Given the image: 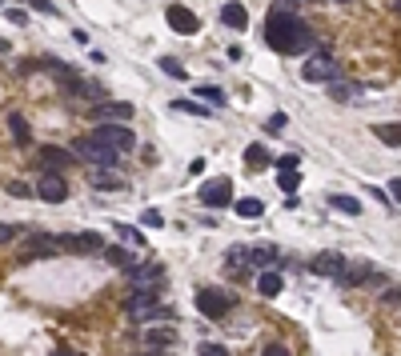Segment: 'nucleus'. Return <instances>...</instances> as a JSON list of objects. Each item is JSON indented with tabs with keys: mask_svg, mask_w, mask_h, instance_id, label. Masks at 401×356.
<instances>
[{
	"mask_svg": "<svg viewBox=\"0 0 401 356\" xmlns=\"http://www.w3.org/2000/svg\"><path fill=\"white\" fill-rule=\"evenodd\" d=\"M73 152H76V156H85L92 168H116V164H121V156H125V152H116L113 145H104L100 136H76Z\"/></svg>",
	"mask_w": 401,
	"mask_h": 356,
	"instance_id": "f257e3e1",
	"label": "nucleus"
},
{
	"mask_svg": "<svg viewBox=\"0 0 401 356\" xmlns=\"http://www.w3.org/2000/svg\"><path fill=\"white\" fill-rule=\"evenodd\" d=\"M293 20H297V16L289 13L285 4H277L273 13H269V20H265V40H269V49H273V52H289V32H293Z\"/></svg>",
	"mask_w": 401,
	"mask_h": 356,
	"instance_id": "f03ea898",
	"label": "nucleus"
},
{
	"mask_svg": "<svg viewBox=\"0 0 401 356\" xmlns=\"http://www.w3.org/2000/svg\"><path fill=\"white\" fill-rule=\"evenodd\" d=\"M92 136H100L104 145H113L116 152H133V148H137V136H133L128 121H97Z\"/></svg>",
	"mask_w": 401,
	"mask_h": 356,
	"instance_id": "7ed1b4c3",
	"label": "nucleus"
},
{
	"mask_svg": "<svg viewBox=\"0 0 401 356\" xmlns=\"http://www.w3.org/2000/svg\"><path fill=\"white\" fill-rule=\"evenodd\" d=\"M197 200L205 204V209H225V204H233V180L229 176H217V180H205L197 192Z\"/></svg>",
	"mask_w": 401,
	"mask_h": 356,
	"instance_id": "20e7f679",
	"label": "nucleus"
},
{
	"mask_svg": "<svg viewBox=\"0 0 401 356\" xmlns=\"http://www.w3.org/2000/svg\"><path fill=\"white\" fill-rule=\"evenodd\" d=\"M197 308L209 320H221L225 312H233V296H229L225 288H200V293H197Z\"/></svg>",
	"mask_w": 401,
	"mask_h": 356,
	"instance_id": "39448f33",
	"label": "nucleus"
},
{
	"mask_svg": "<svg viewBox=\"0 0 401 356\" xmlns=\"http://www.w3.org/2000/svg\"><path fill=\"white\" fill-rule=\"evenodd\" d=\"M301 76H305L309 85H333V80L341 76V68H337V61H333L329 52H321V56H309V64H305V73Z\"/></svg>",
	"mask_w": 401,
	"mask_h": 356,
	"instance_id": "423d86ee",
	"label": "nucleus"
},
{
	"mask_svg": "<svg viewBox=\"0 0 401 356\" xmlns=\"http://www.w3.org/2000/svg\"><path fill=\"white\" fill-rule=\"evenodd\" d=\"M37 197L40 200H49V204H61V200H68V180H64L56 168L49 172H40V180H37Z\"/></svg>",
	"mask_w": 401,
	"mask_h": 356,
	"instance_id": "0eeeda50",
	"label": "nucleus"
},
{
	"mask_svg": "<svg viewBox=\"0 0 401 356\" xmlns=\"http://www.w3.org/2000/svg\"><path fill=\"white\" fill-rule=\"evenodd\" d=\"M164 20H169V28H173V32H181V37H193V32L200 28L197 13H193V8H185V4H173V8L164 13Z\"/></svg>",
	"mask_w": 401,
	"mask_h": 356,
	"instance_id": "6e6552de",
	"label": "nucleus"
},
{
	"mask_svg": "<svg viewBox=\"0 0 401 356\" xmlns=\"http://www.w3.org/2000/svg\"><path fill=\"white\" fill-rule=\"evenodd\" d=\"M128 284H133V288H161L164 269L161 264H133V269H128Z\"/></svg>",
	"mask_w": 401,
	"mask_h": 356,
	"instance_id": "1a4fd4ad",
	"label": "nucleus"
},
{
	"mask_svg": "<svg viewBox=\"0 0 401 356\" xmlns=\"http://www.w3.org/2000/svg\"><path fill=\"white\" fill-rule=\"evenodd\" d=\"M56 245H61V248H68V252H104V240H100V233L56 236Z\"/></svg>",
	"mask_w": 401,
	"mask_h": 356,
	"instance_id": "9d476101",
	"label": "nucleus"
},
{
	"mask_svg": "<svg viewBox=\"0 0 401 356\" xmlns=\"http://www.w3.org/2000/svg\"><path fill=\"white\" fill-rule=\"evenodd\" d=\"M309 49H313V28L297 16V20H293V32H289V52L285 56H293V52H309Z\"/></svg>",
	"mask_w": 401,
	"mask_h": 356,
	"instance_id": "9b49d317",
	"label": "nucleus"
},
{
	"mask_svg": "<svg viewBox=\"0 0 401 356\" xmlns=\"http://www.w3.org/2000/svg\"><path fill=\"white\" fill-rule=\"evenodd\" d=\"M97 121H133V104H121V100H104L92 109Z\"/></svg>",
	"mask_w": 401,
	"mask_h": 356,
	"instance_id": "f8f14e48",
	"label": "nucleus"
},
{
	"mask_svg": "<svg viewBox=\"0 0 401 356\" xmlns=\"http://www.w3.org/2000/svg\"><path fill=\"white\" fill-rule=\"evenodd\" d=\"M221 25L233 28V32H241V28L249 25V13H245V4H241V0H229L225 8H221Z\"/></svg>",
	"mask_w": 401,
	"mask_h": 356,
	"instance_id": "ddd939ff",
	"label": "nucleus"
},
{
	"mask_svg": "<svg viewBox=\"0 0 401 356\" xmlns=\"http://www.w3.org/2000/svg\"><path fill=\"white\" fill-rule=\"evenodd\" d=\"M337 281L341 284H361V281H373V272H369V264H365V260H345V269L337 272Z\"/></svg>",
	"mask_w": 401,
	"mask_h": 356,
	"instance_id": "4468645a",
	"label": "nucleus"
},
{
	"mask_svg": "<svg viewBox=\"0 0 401 356\" xmlns=\"http://www.w3.org/2000/svg\"><path fill=\"white\" fill-rule=\"evenodd\" d=\"M40 160L49 164V168H68L76 160V152H68V148H56V145H44L40 148Z\"/></svg>",
	"mask_w": 401,
	"mask_h": 356,
	"instance_id": "2eb2a0df",
	"label": "nucleus"
},
{
	"mask_svg": "<svg viewBox=\"0 0 401 356\" xmlns=\"http://www.w3.org/2000/svg\"><path fill=\"white\" fill-rule=\"evenodd\" d=\"M309 269L317 272V276H337L341 269H345V260L337 257V252H321V257H313V264Z\"/></svg>",
	"mask_w": 401,
	"mask_h": 356,
	"instance_id": "dca6fc26",
	"label": "nucleus"
},
{
	"mask_svg": "<svg viewBox=\"0 0 401 356\" xmlns=\"http://www.w3.org/2000/svg\"><path fill=\"white\" fill-rule=\"evenodd\" d=\"M277 185H281V192H297V185H301V172H297V164H277Z\"/></svg>",
	"mask_w": 401,
	"mask_h": 356,
	"instance_id": "f3484780",
	"label": "nucleus"
},
{
	"mask_svg": "<svg viewBox=\"0 0 401 356\" xmlns=\"http://www.w3.org/2000/svg\"><path fill=\"white\" fill-rule=\"evenodd\" d=\"M281 284H285V281H281V272L265 269L261 276H257V293H261V296H277V293H281Z\"/></svg>",
	"mask_w": 401,
	"mask_h": 356,
	"instance_id": "a211bd4d",
	"label": "nucleus"
},
{
	"mask_svg": "<svg viewBox=\"0 0 401 356\" xmlns=\"http://www.w3.org/2000/svg\"><path fill=\"white\" fill-rule=\"evenodd\" d=\"M88 185L100 188V192H116V188H125L121 176H109V172H88Z\"/></svg>",
	"mask_w": 401,
	"mask_h": 356,
	"instance_id": "6ab92c4d",
	"label": "nucleus"
},
{
	"mask_svg": "<svg viewBox=\"0 0 401 356\" xmlns=\"http://www.w3.org/2000/svg\"><path fill=\"white\" fill-rule=\"evenodd\" d=\"M233 209H237V216H245V221H257V216L265 212V204L257 197H245V200H237Z\"/></svg>",
	"mask_w": 401,
	"mask_h": 356,
	"instance_id": "aec40b11",
	"label": "nucleus"
},
{
	"mask_svg": "<svg viewBox=\"0 0 401 356\" xmlns=\"http://www.w3.org/2000/svg\"><path fill=\"white\" fill-rule=\"evenodd\" d=\"M273 260H277V248H269V245L249 248V264L253 269H265V264H273Z\"/></svg>",
	"mask_w": 401,
	"mask_h": 356,
	"instance_id": "412c9836",
	"label": "nucleus"
},
{
	"mask_svg": "<svg viewBox=\"0 0 401 356\" xmlns=\"http://www.w3.org/2000/svg\"><path fill=\"white\" fill-rule=\"evenodd\" d=\"M377 136H381V145L401 148V124H377Z\"/></svg>",
	"mask_w": 401,
	"mask_h": 356,
	"instance_id": "4be33fe9",
	"label": "nucleus"
},
{
	"mask_svg": "<svg viewBox=\"0 0 401 356\" xmlns=\"http://www.w3.org/2000/svg\"><path fill=\"white\" fill-rule=\"evenodd\" d=\"M245 164H253V168H257V164H273V156H269L265 145H249L245 148Z\"/></svg>",
	"mask_w": 401,
	"mask_h": 356,
	"instance_id": "5701e85b",
	"label": "nucleus"
},
{
	"mask_svg": "<svg viewBox=\"0 0 401 356\" xmlns=\"http://www.w3.org/2000/svg\"><path fill=\"white\" fill-rule=\"evenodd\" d=\"M329 204H333V209L337 212H349V216H357V212H361V200H353V197H329Z\"/></svg>",
	"mask_w": 401,
	"mask_h": 356,
	"instance_id": "b1692460",
	"label": "nucleus"
},
{
	"mask_svg": "<svg viewBox=\"0 0 401 356\" xmlns=\"http://www.w3.org/2000/svg\"><path fill=\"white\" fill-rule=\"evenodd\" d=\"M8 128H13V136L20 140V145H28V140H32V136H28V124H25V116H20V112H13V116H8Z\"/></svg>",
	"mask_w": 401,
	"mask_h": 356,
	"instance_id": "393cba45",
	"label": "nucleus"
},
{
	"mask_svg": "<svg viewBox=\"0 0 401 356\" xmlns=\"http://www.w3.org/2000/svg\"><path fill=\"white\" fill-rule=\"evenodd\" d=\"M104 260H109V264H121V269H133V264H137L125 248H104Z\"/></svg>",
	"mask_w": 401,
	"mask_h": 356,
	"instance_id": "a878e982",
	"label": "nucleus"
},
{
	"mask_svg": "<svg viewBox=\"0 0 401 356\" xmlns=\"http://www.w3.org/2000/svg\"><path fill=\"white\" fill-rule=\"evenodd\" d=\"M149 344L152 348H169V344H176V336L169 329H149Z\"/></svg>",
	"mask_w": 401,
	"mask_h": 356,
	"instance_id": "bb28decb",
	"label": "nucleus"
},
{
	"mask_svg": "<svg viewBox=\"0 0 401 356\" xmlns=\"http://www.w3.org/2000/svg\"><path fill=\"white\" fill-rule=\"evenodd\" d=\"M225 260H229V269H233V272H245V260H249V248H229V252H225Z\"/></svg>",
	"mask_w": 401,
	"mask_h": 356,
	"instance_id": "cd10ccee",
	"label": "nucleus"
},
{
	"mask_svg": "<svg viewBox=\"0 0 401 356\" xmlns=\"http://www.w3.org/2000/svg\"><path fill=\"white\" fill-rule=\"evenodd\" d=\"M193 92H197L200 100H213V104H225V92H221L217 85H197Z\"/></svg>",
	"mask_w": 401,
	"mask_h": 356,
	"instance_id": "c85d7f7f",
	"label": "nucleus"
},
{
	"mask_svg": "<svg viewBox=\"0 0 401 356\" xmlns=\"http://www.w3.org/2000/svg\"><path fill=\"white\" fill-rule=\"evenodd\" d=\"M161 73H169L173 80H185V68H181V61H173V56H161Z\"/></svg>",
	"mask_w": 401,
	"mask_h": 356,
	"instance_id": "c756f323",
	"label": "nucleus"
},
{
	"mask_svg": "<svg viewBox=\"0 0 401 356\" xmlns=\"http://www.w3.org/2000/svg\"><path fill=\"white\" fill-rule=\"evenodd\" d=\"M176 112H193V116H209V109L205 104H193V100H173Z\"/></svg>",
	"mask_w": 401,
	"mask_h": 356,
	"instance_id": "7c9ffc66",
	"label": "nucleus"
},
{
	"mask_svg": "<svg viewBox=\"0 0 401 356\" xmlns=\"http://www.w3.org/2000/svg\"><path fill=\"white\" fill-rule=\"evenodd\" d=\"M116 233H121V240H128V245H145V236H140L137 228H128V224H116Z\"/></svg>",
	"mask_w": 401,
	"mask_h": 356,
	"instance_id": "2f4dec72",
	"label": "nucleus"
},
{
	"mask_svg": "<svg viewBox=\"0 0 401 356\" xmlns=\"http://www.w3.org/2000/svg\"><path fill=\"white\" fill-rule=\"evenodd\" d=\"M28 8H37V13H49V16H56V13H61V8H56V4H52V0H32V4H28Z\"/></svg>",
	"mask_w": 401,
	"mask_h": 356,
	"instance_id": "473e14b6",
	"label": "nucleus"
},
{
	"mask_svg": "<svg viewBox=\"0 0 401 356\" xmlns=\"http://www.w3.org/2000/svg\"><path fill=\"white\" fill-rule=\"evenodd\" d=\"M140 221L149 224V228H161V224H164V216H161V212H157V209H149V212H145V216H140Z\"/></svg>",
	"mask_w": 401,
	"mask_h": 356,
	"instance_id": "72a5a7b5",
	"label": "nucleus"
},
{
	"mask_svg": "<svg viewBox=\"0 0 401 356\" xmlns=\"http://www.w3.org/2000/svg\"><path fill=\"white\" fill-rule=\"evenodd\" d=\"M13 236H16V228H13V224H0V245H8Z\"/></svg>",
	"mask_w": 401,
	"mask_h": 356,
	"instance_id": "f704fd0d",
	"label": "nucleus"
},
{
	"mask_svg": "<svg viewBox=\"0 0 401 356\" xmlns=\"http://www.w3.org/2000/svg\"><path fill=\"white\" fill-rule=\"evenodd\" d=\"M200 352H209V356H221V352H225V344H200Z\"/></svg>",
	"mask_w": 401,
	"mask_h": 356,
	"instance_id": "c9c22d12",
	"label": "nucleus"
},
{
	"mask_svg": "<svg viewBox=\"0 0 401 356\" xmlns=\"http://www.w3.org/2000/svg\"><path fill=\"white\" fill-rule=\"evenodd\" d=\"M269 128H273V133H277V128H285V112H277V116H269Z\"/></svg>",
	"mask_w": 401,
	"mask_h": 356,
	"instance_id": "e433bc0d",
	"label": "nucleus"
},
{
	"mask_svg": "<svg viewBox=\"0 0 401 356\" xmlns=\"http://www.w3.org/2000/svg\"><path fill=\"white\" fill-rule=\"evenodd\" d=\"M389 192H393V197L401 200V180H393V185H389Z\"/></svg>",
	"mask_w": 401,
	"mask_h": 356,
	"instance_id": "4c0bfd02",
	"label": "nucleus"
},
{
	"mask_svg": "<svg viewBox=\"0 0 401 356\" xmlns=\"http://www.w3.org/2000/svg\"><path fill=\"white\" fill-rule=\"evenodd\" d=\"M0 52H8V40H0Z\"/></svg>",
	"mask_w": 401,
	"mask_h": 356,
	"instance_id": "58836bf2",
	"label": "nucleus"
},
{
	"mask_svg": "<svg viewBox=\"0 0 401 356\" xmlns=\"http://www.w3.org/2000/svg\"><path fill=\"white\" fill-rule=\"evenodd\" d=\"M337 4H353V0H337Z\"/></svg>",
	"mask_w": 401,
	"mask_h": 356,
	"instance_id": "ea45409f",
	"label": "nucleus"
},
{
	"mask_svg": "<svg viewBox=\"0 0 401 356\" xmlns=\"http://www.w3.org/2000/svg\"><path fill=\"white\" fill-rule=\"evenodd\" d=\"M393 8H397V13H401V0H397V4H393Z\"/></svg>",
	"mask_w": 401,
	"mask_h": 356,
	"instance_id": "a19ab883",
	"label": "nucleus"
}]
</instances>
